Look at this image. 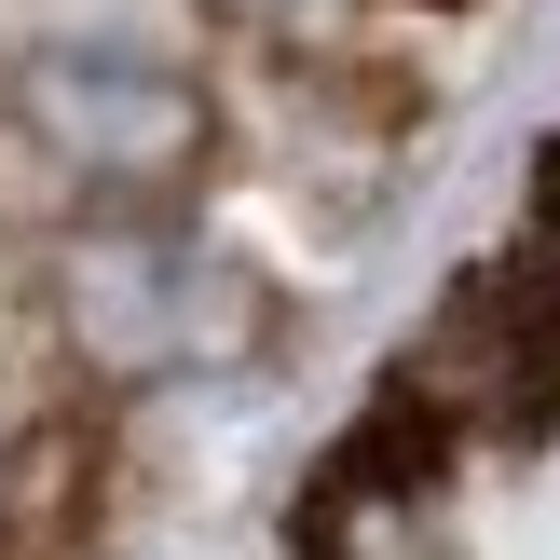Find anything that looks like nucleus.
Wrapping results in <instances>:
<instances>
[{
	"instance_id": "6",
	"label": "nucleus",
	"mask_w": 560,
	"mask_h": 560,
	"mask_svg": "<svg viewBox=\"0 0 560 560\" xmlns=\"http://www.w3.org/2000/svg\"><path fill=\"white\" fill-rule=\"evenodd\" d=\"M14 520H27V479H14V438H0V547H14Z\"/></svg>"
},
{
	"instance_id": "2",
	"label": "nucleus",
	"mask_w": 560,
	"mask_h": 560,
	"mask_svg": "<svg viewBox=\"0 0 560 560\" xmlns=\"http://www.w3.org/2000/svg\"><path fill=\"white\" fill-rule=\"evenodd\" d=\"M0 137L55 219H191L219 178V82L137 27H42L0 55Z\"/></svg>"
},
{
	"instance_id": "1",
	"label": "nucleus",
	"mask_w": 560,
	"mask_h": 560,
	"mask_svg": "<svg viewBox=\"0 0 560 560\" xmlns=\"http://www.w3.org/2000/svg\"><path fill=\"white\" fill-rule=\"evenodd\" d=\"M42 342L82 397H164V383H246L288 342V301L206 219H55L27 246Z\"/></svg>"
},
{
	"instance_id": "5",
	"label": "nucleus",
	"mask_w": 560,
	"mask_h": 560,
	"mask_svg": "<svg viewBox=\"0 0 560 560\" xmlns=\"http://www.w3.org/2000/svg\"><path fill=\"white\" fill-rule=\"evenodd\" d=\"M520 273H534V301L560 315V151L534 164V219H520Z\"/></svg>"
},
{
	"instance_id": "3",
	"label": "nucleus",
	"mask_w": 560,
	"mask_h": 560,
	"mask_svg": "<svg viewBox=\"0 0 560 560\" xmlns=\"http://www.w3.org/2000/svg\"><path fill=\"white\" fill-rule=\"evenodd\" d=\"M383 410H410L452 465L465 452H534L560 424V315L534 301V273L520 260H465L438 288V315L410 328Z\"/></svg>"
},
{
	"instance_id": "4",
	"label": "nucleus",
	"mask_w": 560,
	"mask_h": 560,
	"mask_svg": "<svg viewBox=\"0 0 560 560\" xmlns=\"http://www.w3.org/2000/svg\"><path fill=\"white\" fill-rule=\"evenodd\" d=\"M288 560H465V506H452V452L410 410H355L328 438V465L301 479Z\"/></svg>"
}]
</instances>
